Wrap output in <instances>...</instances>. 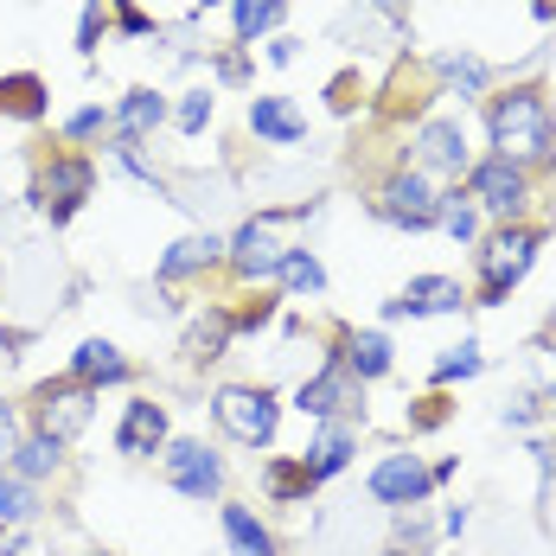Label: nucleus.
I'll return each instance as SVG.
<instances>
[{"mask_svg":"<svg viewBox=\"0 0 556 556\" xmlns=\"http://www.w3.org/2000/svg\"><path fill=\"white\" fill-rule=\"evenodd\" d=\"M486 128H493L500 161H511V167H525V161H544V154H551V103H544L538 90H505V97H493Z\"/></svg>","mask_w":556,"mask_h":556,"instance_id":"nucleus-1","label":"nucleus"},{"mask_svg":"<svg viewBox=\"0 0 556 556\" xmlns=\"http://www.w3.org/2000/svg\"><path fill=\"white\" fill-rule=\"evenodd\" d=\"M538 243H544V230H531V224H505L500 237L480 250V307H500L505 294L531 276Z\"/></svg>","mask_w":556,"mask_h":556,"instance_id":"nucleus-2","label":"nucleus"},{"mask_svg":"<svg viewBox=\"0 0 556 556\" xmlns=\"http://www.w3.org/2000/svg\"><path fill=\"white\" fill-rule=\"evenodd\" d=\"M212 416H218L224 435H230V442H243V447H269V442H276V422H281L276 396H269V390H256V384L218 390V396H212Z\"/></svg>","mask_w":556,"mask_h":556,"instance_id":"nucleus-3","label":"nucleus"},{"mask_svg":"<svg viewBox=\"0 0 556 556\" xmlns=\"http://www.w3.org/2000/svg\"><path fill=\"white\" fill-rule=\"evenodd\" d=\"M276 212H263V218H250L237 237H230V269L243 281H269L281 276V256H288V243L276 237Z\"/></svg>","mask_w":556,"mask_h":556,"instance_id":"nucleus-4","label":"nucleus"},{"mask_svg":"<svg viewBox=\"0 0 556 556\" xmlns=\"http://www.w3.org/2000/svg\"><path fill=\"white\" fill-rule=\"evenodd\" d=\"M378 212L390 224H409V230H429V224H442V192L422 179L416 167L390 173L384 179V199H378Z\"/></svg>","mask_w":556,"mask_h":556,"instance_id":"nucleus-5","label":"nucleus"},{"mask_svg":"<svg viewBox=\"0 0 556 556\" xmlns=\"http://www.w3.org/2000/svg\"><path fill=\"white\" fill-rule=\"evenodd\" d=\"M33 409H39V435H52V442H71V435L90 422V384H77V378L39 384V390H33Z\"/></svg>","mask_w":556,"mask_h":556,"instance_id":"nucleus-6","label":"nucleus"},{"mask_svg":"<svg viewBox=\"0 0 556 556\" xmlns=\"http://www.w3.org/2000/svg\"><path fill=\"white\" fill-rule=\"evenodd\" d=\"M467 288L454 276H416L396 301H384V320H429V314H460Z\"/></svg>","mask_w":556,"mask_h":556,"instance_id":"nucleus-7","label":"nucleus"},{"mask_svg":"<svg viewBox=\"0 0 556 556\" xmlns=\"http://www.w3.org/2000/svg\"><path fill=\"white\" fill-rule=\"evenodd\" d=\"M352 403H358V378L345 371V358H327V371H314L307 384L294 390V409H301V416H320V422L345 416Z\"/></svg>","mask_w":556,"mask_h":556,"instance_id":"nucleus-8","label":"nucleus"},{"mask_svg":"<svg viewBox=\"0 0 556 556\" xmlns=\"http://www.w3.org/2000/svg\"><path fill=\"white\" fill-rule=\"evenodd\" d=\"M167 480L186 493V500H212L224 486V460L205 442H173L167 447Z\"/></svg>","mask_w":556,"mask_h":556,"instance_id":"nucleus-9","label":"nucleus"},{"mask_svg":"<svg viewBox=\"0 0 556 556\" xmlns=\"http://www.w3.org/2000/svg\"><path fill=\"white\" fill-rule=\"evenodd\" d=\"M467 192H473V205H486L493 218H511L518 205H525V167H511V161H480V167L467 173Z\"/></svg>","mask_w":556,"mask_h":556,"instance_id":"nucleus-10","label":"nucleus"},{"mask_svg":"<svg viewBox=\"0 0 556 556\" xmlns=\"http://www.w3.org/2000/svg\"><path fill=\"white\" fill-rule=\"evenodd\" d=\"M90 186H97V167L77 161V154H64V161H52V173L39 179V205L52 212V224H64L84 199H90Z\"/></svg>","mask_w":556,"mask_h":556,"instance_id":"nucleus-11","label":"nucleus"},{"mask_svg":"<svg viewBox=\"0 0 556 556\" xmlns=\"http://www.w3.org/2000/svg\"><path fill=\"white\" fill-rule=\"evenodd\" d=\"M429 467L416 460V454H384L378 467H371V500L378 505H416L422 493H429Z\"/></svg>","mask_w":556,"mask_h":556,"instance_id":"nucleus-12","label":"nucleus"},{"mask_svg":"<svg viewBox=\"0 0 556 556\" xmlns=\"http://www.w3.org/2000/svg\"><path fill=\"white\" fill-rule=\"evenodd\" d=\"M161 442H167V409H161V403H148V396H135V403L122 409L115 447H122V454H154Z\"/></svg>","mask_w":556,"mask_h":556,"instance_id":"nucleus-13","label":"nucleus"},{"mask_svg":"<svg viewBox=\"0 0 556 556\" xmlns=\"http://www.w3.org/2000/svg\"><path fill=\"white\" fill-rule=\"evenodd\" d=\"M352 442H358V422H352V416H333V422H320L314 447L301 454V460H307V473H314V480H333L339 467L352 460Z\"/></svg>","mask_w":556,"mask_h":556,"instance_id":"nucleus-14","label":"nucleus"},{"mask_svg":"<svg viewBox=\"0 0 556 556\" xmlns=\"http://www.w3.org/2000/svg\"><path fill=\"white\" fill-rule=\"evenodd\" d=\"M250 128H256L263 141H276V148H294V141L307 135V115L294 110L288 97H250Z\"/></svg>","mask_w":556,"mask_h":556,"instance_id":"nucleus-15","label":"nucleus"},{"mask_svg":"<svg viewBox=\"0 0 556 556\" xmlns=\"http://www.w3.org/2000/svg\"><path fill=\"white\" fill-rule=\"evenodd\" d=\"M416 148H422V167H435V173H467V128H460V122H429Z\"/></svg>","mask_w":556,"mask_h":556,"instance_id":"nucleus-16","label":"nucleus"},{"mask_svg":"<svg viewBox=\"0 0 556 556\" xmlns=\"http://www.w3.org/2000/svg\"><path fill=\"white\" fill-rule=\"evenodd\" d=\"M71 378H77V384H122V378H128V358H122V352H115L110 339H84V345H77V358H71Z\"/></svg>","mask_w":556,"mask_h":556,"instance_id":"nucleus-17","label":"nucleus"},{"mask_svg":"<svg viewBox=\"0 0 556 556\" xmlns=\"http://www.w3.org/2000/svg\"><path fill=\"white\" fill-rule=\"evenodd\" d=\"M339 358H345V371H352L358 384H365V378H384L390 371V339L384 333H345V352H339Z\"/></svg>","mask_w":556,"mask_h":556,"instance_id":"nucleus-18","label":"nucleus"},{"mask_svg":"<svg viewBox=\"0 0 556 556\" xmlns=\"http://www.w3.org/2000/svg\"><path fill=\"white\" fill-rule=\"evenodd\" d=\"M218 237L205 230V237H186V243H173L167 256H161V281H179V276H192V269H212L218 263Z\"/></svg>","mask_w":556,"mask_h":556,"instance_id":"nucleus-19","label":"nucleus"},{"mask_svg":"<svg viewBox=\"0 0 556 556\" xmlns=\"http://www.w3.org/2000/svg\"><path fill=\"white\" fill-rule=\"evenodd\" d=\"M58 460H64V442H52V435H26V442L13 447V460H7V467H13L20 480H33V486H39L46 473H58Z\"/></svg>","mask_w":556,"mask_h":556,"instance_id":"nucleus-20","label":"nucleus"},{"mask_svg":"<svg viewBox=\"0 0 556 556\" xmlns=\"http://www.w3.org/2000/svg\"><path fill=\"white\" fill-rule=\"evenodd\" d=\"M224 538H230V551L237 556H276L269 531L250 518V505H224Z\"/></svg>","mask_w":556,"mask_h":556,"instance_id":"nucleus-21","label":"nucleus"},{"mask_svg":"<svg viewBox=\"0 0 556 556\" xmlns=\"http://www.w3.org/2000/svg\"><path fill=\"white\" fill-rule=\"evenodd\" d=\"M161 115H167V97H154V90H128L122 110H115V122H122L128 141H141L148 128H161Z\"/></svg>","mask_w":556,"mask_h":556,"instance_id":"nucleus-22","label":"nucleus"},{"mask_svg":"<svg viewBox=\"0 0 556 556\" xmlns=\"http://www.w3.org/2000/svg\"><path fill=\"white\" fill-rule=\"evenodd\" d=\"M263 486H269V500L288 505V500H307L320 480L307 473V460H269V467H263Z\"/></svg>","mask_w":556,"mask_h":556,"instance_id":"nucleus-23","label":"nucleus"},{"mask_svg":"<svg viewBox=\"0 0 556 556\" xmlns=\"http://www.w3.org/2000/svg\"><path fill=\"white\" fill-rule=\"evenodd\" d=\"M230 314H205V320H192V333H186V358H199V365H212L224 358V345H230Z\"/></svg>","mask_w":556,"mask_h":556,"instance_id":"nucleus-24","label":"nucleus"},{"mask_svg":"<svg viewBox=\"0 0 556 556\" xmlns=\"http://www.w3.org/2000/svg\"><path fill=\"white\" fill-rule=\"evenodd\" d=\"M0 110H13V115H46V84L33 77V71H20V77H0Z\"/></svg>","mask_w":556,"mask_h":556,"instance_id":"nucleus-25","label":"nucleus"},{"mask_svg":"<svg viewBox=\"0 0 556 556\" xmlns=\"http://www.w3.org/2000/svg\"><path fill=\"white\" fill-rule=\"evenodd\" d=\"M33 511H39V493H33V480L7 473V480H0V525H26Z\"/></svg>","mask_w":556,"mask_h":556,"instance_id":"nucleus-26","label":"nucleus"},{"mask_svg":"<svg viewBox=\"0 0 556 556\" xmlns=\"http://www.w3.org/2000/svg\"><path fill=\"white\" fill-rule=\"evenodd\" d=\"M281 281H288V294H320V288H327V269H320L307 250H288V256H281Z\"/></svg>","mask_w":556,"mask_h":556,"instance_id":"nucleus-27","label":"nucleus"},{"mask_svg":"<svg viewBox=\"0 0 556 556\" xmlns=\"http://www.w3.org/2000/svg\"><path fill=\"white\" fill-rule=\"evenodd\" d=\"M281 13H288V0H237V39H256V33L281 26Z\"/></svg>","mask_w":556,"mask_h":556,"instance_id":"nucleus-28","label":"nucleus"},{"mask_svg":"<svg viewBox=\"0 0 556 556\" xmlns=\"http://www.w3.org/2000/svg\"><path fill=\"white\" fill-rule=\"evenodd\" d=\"M442 230L454 243H473V237H480V212H473L460 192H442Z\"/></svg>","mask_w":556,"mask_h":556,"instance_id":"nucleus-29","label":"nucleus"},{"mask_svg":"<svg viewBox=\"0 0 556 556\" xmlns=\"http://www.w3.org/2000/svg\"><path fill=\"white\" fill-rule=\"evenodd\" d=\"M480 371V345H454L442 365H435V384H454V378H473Z\"/></svg>","mask_w":556,"mask_h":556,"instance_id":"nucleus-30","label":"nucleus"},{"mask_svg":"<svg viewBox=\"0 0 556 556\" xmlns=\"http://www.w3.org/2000/svg\"><path fill=\"white\" fill-rule=\"evenodd\" d=\"M447 77H454L467 97H473V90H486V64H480V58H447Z\"/></svg>","mask_w":556,"mask_h":556,"instance_id":"nucleus-31","label":"nucleus"},{"mask_svg":"<svg viewBox=\"0 0 556 556\" xmlns=\"http://www.w3.org/2000/svg\"><path fill=\"white\" fill-rule=\"evenodd\" d=\"M205 122H212V97H205V90H192V97L179 103V128H186V135H199Z\"/></svg>","mask_w":556,"mask_h":556,"instance_id":"nucleus-32","label":"nucleus"},{"mask_svg":"<svg viewBox=\"0 0 556 556\" xmlns=\"http://www.w3.org/2000/svg\"><path fill=\"white\" fill-rule=\"evenodd\" d=\"M97 128H110V115H103V110H77L71 122H64V135H71V141H90Z\"/></svg>","mask_w":556,"mask_h":556,"instance_id":"nucleus-33","label":"nucleus"},{"mask_svg":"<svg viewBox=\"0 0 556 556\" xmlns=\"http://www.w3.org/2000/svg\"><path fill=\"white\" fill-rule=\"evenodd\" d=\"M13 447H20V429H13V409L0 403V467L13 460Z\"/></svg>","mask_w":556,"mask_h":556,"instance_id":"nucleus-34","label":"nucleus"},{"mask_svg":"<svg viewBox=\"0 0 556 556\" xmlns=\"http://www.w3.org/2000/svg\"><path fill=\"white\" fill-rule=\"evenodd\" d=\"M442 416H447V396H429V403L416 409V429H442Z\"/></svg>","mask_w":556,"mask_h":556,"instance_id":"nucleus-35","label":"nucleus"},{"mask_svg":"<svg viewBox=\"0 0 556 556\" xmlns=\"http://www.w3.org/2000/svg\"><path fill=\"white\" fill-rule=\"evenodd\" d=\"M122 33H148V13L135 0H122Z\"/></svg>","mask_w":556,"mask_h":556,"instance_id":"nucleus-36","label":"nucleus"},{"mask_svg":"<svg viewBox=\"0 0 556 556\" xmlns=\"http://www.w3.org/2000/svg\"><path fill=\"white\" fill-rule=\"evenodd\" d=\"M538 7V20H556V0H531Z\"/></svg>","mask_w":556,"mask_h":556,"instance_id":"nucleus-37","label":"nucleus"},{"mask_svg":"<svg viewBox=\"0 0 556 556\" xmlns=\"http://www.w3.org/2000/svg\"><path fill=\"white\" fill-rule=\"evenodd\" d=\"M384 7H409V0H384Z\"/></svg>","mask_w":556,"mask_h":556,"instance_id":"nucleus-38","label":"nucleus"},{"mask_svg":"<svg viewBox=\"0 0 556 556\" xmlns=\"http://www.w3.org/2000/svg\"><path fill=\"white\" fill-rule=\"evenodd\" d=\"M199 7H218V0H199Z\"/></svg>","mask_w":556,"mask_h":556,"instance_id":"nucleus-39","label":"nucleus"}]
</instances>
